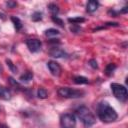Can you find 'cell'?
<instances>
[{
	"instance_id": "20",
	"label": "cell",
	"mask_w": 128,
	"mask_h": 128,
	"mask_svg": "<svg viewBox=\"0 0 128 128\" xmlns=\"http://www.w3.org/2000/svg\"><path fill=\"white\" fill-rule=\"evenodd\" d=\"M52 20H53L55 23H57L59 26H62V27L64 26V24H63V21H62L61 19H59L57 16H52Z\"/></svg>"
},
{
	"instance_id": "14",
	"label": "cell",
	"mask_w": 128,
	"mask_h": 128,
	"mask_svg": "<svg viewBox=\"0 0 128 128\" xmlns=\"http://www.w3.org/2000/svg\"><path fill=\"white\" fill-rule=\"evenodd\" d=\"M74 82L76 84H87L88 79L86 77H83V76H75L74 77Z\"/></svg>"
},
{
	"instance_id": "25",
	"label": "cell",
	"mask_w": 128,
	"mask_h": 128,
	"mask_svg": "<svg viewBox=\"0 0 128 128\" xmlns=\"http://www.w3.org/2000/svg\"><path fill=\"white\" fill-rule=\"evenodd\" d=\"M2 72V66H1V64H0V73Z\"/></svg>"
},
{
	"instance_id": "17",
	"label": "cell",
	"mask_w": 128,
	"mask_h": 128,
	"mask_svg": "<svg viewBox=\"0 0 128 128\" xmlns=\"http://www.w3.org/2000/svg\"><path fill=\"white\" fill-rule=\"evenodd\" d=\"M58 34H59V31L56 30V29H53V28H50V29H48V30L45 31V35H46L47 37L56 36V35H58Z\"/></svg>"
},
{
	"instance_id": "9",
	"label": "cell",
	"mask_w": 128,
	"mask_h": 128,
	"mask_svg": "<svg viewBox=\"0 0 128 128\" xmlns=\"http://www.w3.org/2000/svg\"><path fill=\"white\" fill-rule=\"evenodd\" d=\"M11 92L7 87L0 85V99L2 100H10L11 99Z\"/></svg>"
},
{
	"instance_id": "23",
	"label": "cell",
	"mask_w": 128,
	"mask_h": 128,
	"mask_svg": "<svg viewBox=\"0 0 128 128\" xmlns=\"http://www.w3.org/2000/svg\"><path fill=\"white\" fill-rule=\"evenodd\" d=\"M8 6H10V7H14V6H16V2H7L6 3Z\"/></svg>"
},
{
	"instance_id": "5",
	"label": "cell",
	"mask_w": 128,
	"mask_h": 128,
	"mask_svg": "<svg viewBox=\"0 0 128 128\" xmlns=\"http://www.w3.org/2000/svg\"><path fill=\"white\" fill-rule=\"evenodd\" d=\"M60 126L61 128H75L76 118L75 115L71 113H65L60 117Z\"/></svg>"
},
{
	"instance_id": "19",
	"label": "cell",
	"mask_w": 128,
	"mask_h": 128,
	"mask_svg": "<svg viewBox=\"0 0 128 128\" xmlns=\"http://www.w3.org/2000/svg\"><path fill=\"white\" fill-rule=\"evenodd\" d=\"M41 18H42V14L40 12H35L32 15V20L33 21H39V20H41Z\"/></svg>"
},
{
	"instance_id": "11",
	"label": "cell",
	"mask_w": 128,
	"mask_h": 128,
	"mask_svg": "<svg viewBox=\"0 0 128 128\" xmlns=\"http://www.w3.org/2000/svg\"><path fill=\"white\" fill-rule=\"evenodd\" d=\"M32 78H33V74H32L31 72L27 71V72H25L23 75H21L20 81H21V82H29V81L32 80Z\"/></svg>"
},
{
	"instance_id": "21",
	"label": "cell",
	"mask_w": 128,
	"mask_h": 128,
	"mask_svg": "<svg viewBox=\"0 0 128 128\" xmlns=\"http://www.w3.org/2000/svg\"><path fill=\"white\" fill-rule=\"evenodd\" d=\"M89 64H90V66L92 67V68H94V69H97L98 68V65H97V62L94 60V59H91L90 61H89Z\"/></svg>"
},
{
	"instance_id": "1",
	"label": "cell",
	"mask_w": 128,
	"mask_h": 128,
	"mask_svg": "<svg viewBox=\"0 0 128 128\" xmlns=\"http://www.w3.org/2000/svg\"><path fill=\"white\" fill-rule=\"evenodd\" d=\"M97 114H98V117L101 121L105 122V123H110V122H113L117 119L118 115L115 111L114 108H112L108 102H100L98 104V107H97Z\"/></svg>"
},
{
	"instance_id": "2",
	"label": "cell",
	"mask_w": 128,
	"mask_h": 128,
	"mask_svg": "<svg viewBox=\"0 0 128 128\" xmlns=\"http://www.w3.org/2000/svg\"><path fill=\"white\" fill-rule=\"evenodd\" d=\"M75 112H76L77 117H78V118L81 120V122H82L85 126H87V127L92 126V125L95 123V121H96L94 114H93V113L91 112V110H90L89 108H87L86 106H80V107H78Z\"/></svg>"
},
{
	"instance_id": "8",
	"label": "cell",
	"mask_w": 128,
	"mask_h": 128,
	"mask_svg": "<svg viewBox=\"0 0 128 128\" xmlns=\"http://www.w3.org/2000/svg\"><path fill=\"white\" fill-rule=\"evenodd\" d=\"M49 55L52 56V57H55V58H61V57H67L68 56V54L64 50H62V49H60L58 47L52 48L49 51Z\"/></svg>"
},
{
	"instance_id": "7",
	"label": "cell",
	"mask_w": 128,
	"mask_h": 128,
	"mask_svg": "<svg viewBox=\"0 0 128 128\" xmlns=\"http://www.w3.org/2000/svg\"><path fill=\"white\" fill-rule=\"evenodd\" d=\"M47 66H48V69H49L50 73L53 76H60L62 69H61V66L56 61H48Z\"/></svg>"
},
{
	"instance_id": "22",
	"label": "cell",
	"mask_w": 128,
	"mask_h": 128,
	"mask_svg": "<svg viewBox=\"0 0 128 128\" xmlns=\"http://www.w3.org/2000/svg\"><path fill=\"white\" fill-rule=\"evenodd\" d=\"M6 62H7V64L10 66V68H11L13 71H16V68H14V66H13V63H12V62H11L9 59H7V60H6Z\"/></svg>"
},
{
	"instance_id": "15",
	"label": "cell",
	"mask_w": 128,
	"mask_h": 128,
	"mask_svg": "<svg viewBox=\"0 0 128 128\" xmlns=\"http://www.w3.org/2000/svg\"><path fill=\"white\" fill-rule=\"evenodd\" d=\"M48 8H49V11L52 13L53 16H56L58 14V12H59V8H58V6L56 4L51 3V4L48 5Z\"/></svg>"
},
{
	"instance_id": "12",
	"label": "cell",
	"mask_w": 128,
	"mask_h": 128,
	"mask_svg": "<svg viewBox=\"0 0 128 128\" xmlns=\"http://www.w3.org/2000/svg\"><path fill=\"white\" fill-rule=\"evenodd\" d=\"M116 69V65L113 64V63H110L106 66V69H105V74L107 76H111L113 74V71Z\"/></svg>"
},
{
	"instance_id": "10",
	"label": "cell",
	"mask_w": 128,
	"mask_h": 128,
	"mask_svg": "<svg viewBox=\"0 0 128 128\" xmlns=\"http://www.w3.org/2000/svg\"><path fill=\"white\" fill-rule=\"evenodd\" d=\"M98 5H99V4H98L97 1H89V2L86 4V10H87L88 12L92 13V12H94V11L97 10Z\"/></svg>"
},
{
	"instance_id": "18",
	"label": "cell",
	"mask_w": 128,
	"mask_h": 128,
	"mask_svg": "<svg viewBox=\"0 0 128 128\" xmlns=\"http://www.w3.org/2000/svg\"><path fill=\"white\" fill-rule=\"evenodd\" d=\"M68 21H69L70 23H73V24H80V23L84 22L85 19L82 18V17H75V18H69Z\"/></svg>"
},
{
	"instance_id": "16",
	"label": "cell",
	"mask_w": 128,
	"mask_h": 128,
	"mask_svg": "<svg viewBox=\"0 0 128 128\" xmlns=\"http://www.w3.org/2000/svg\"><path fill=\"white\" fill-rule=\"evenodd\" d=\"M47 95H48V93H47L46 89H44V88H39V89H38V91H37V96H38L39 98L45 99V98L47 97Z\"/></svg>"
},
{
	"instance_id": "13",
	"label": "cell",
	"mask_w": 128,
	"mask_h": 128,
	"mask_svg": "<svg viewBox=\"0 0 128 128\" xmlns=\"http://www.w3.org/2000/svg\"><path fill=\"white\" fill-rule=\"evenodd\" d=\"M11 20H12V22H13V24H14V27H15V29L16 30H20L21 28H22V22L20 21V19L19 18H17V17H11Z\"/></svg>"
},
{
	"instance_id": "3",
	"label": "cell",
	"mask_w": 128,
	"mask_h": 128,
	"mask_svg": "<svg viewBox=\"0 0 128 128\" xmlns=\"http://www.w3.org/2000/svg\"><path fill=\"white\" fill-rule=\"evenodd\" d=\"M58 94L65 98H79L84 95V92L70 87H61L58 89Z\"/></svg>"
},
{
	"instance_id": "4",
	"label": "cell",
	"mask_w": 128,
	"mask_h": 128,
	"mask_svg": "<svg viewBox=\"0 0 128 128\" xmlns=\"http://www.w3.org/2000/svg\"><path fill=\"white\" fill-rule=\"evenodd\" d=\"M110 87H111V90H112L114 96H115L118 100H120V101H122V102L126 101L128 94H127V89L125 88V86L120 85V84H118V83H112V84L110 85Z\"/></svg>"
},
{
	"instance_id": "24",
	"label": "cell",
	"mask_w": 128,
	"mask_h": 128,
	"mask_svg": "<svg viewBox=\"0 0 128 128\" xmlns=\"http://www.w3.org/2000/svg\"><path fill=\"white\" fill-rule=\"evenodd\" d=\"M0 128H9L8 126H6V125H1L0 126Z\"/></svg>"
},
{
	"instance_id": "6",
	"label": "cell",
	"mask_w": 128,
	"mask_h": 128,
	"mask_svg": "<svg viewBox=\"0 0 128 128\" xmlns=\"http://www.w3.org/2000/svg\"><path fill=\"white\" fill-rule=\"evenodd\" d=\"M26 45L31 52H38L41 49L42 43L38 39H28L26 41Z\"/></svg>"
}]
</instances>
